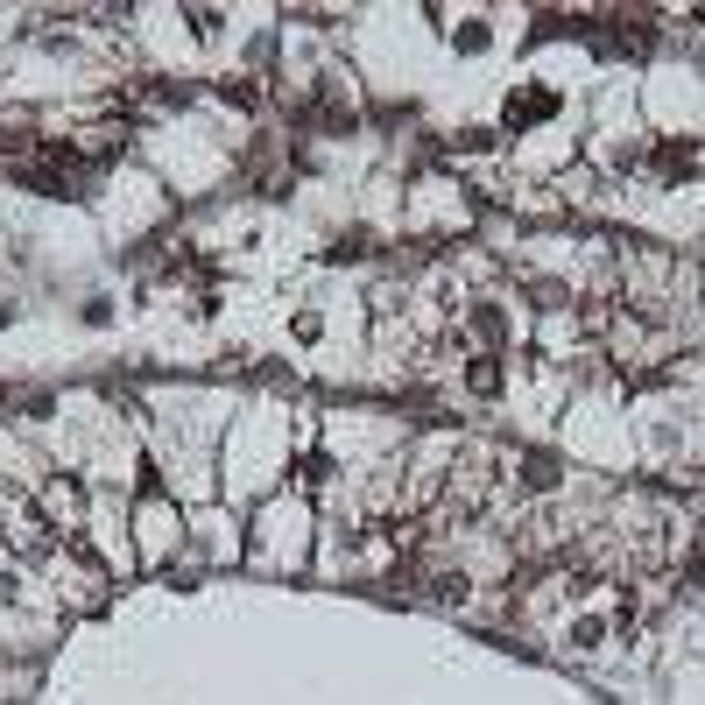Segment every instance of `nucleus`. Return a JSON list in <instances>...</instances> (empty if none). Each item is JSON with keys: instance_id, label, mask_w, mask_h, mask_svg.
<instances>
[{"instance_id": "f03ea898", "label": "nucleus", "mask_w": 705, "mask_h": 705, "mask_svg": "<svg viewBox=\"0 0 705 705\" xmlns=\"http://www.w3.org/2000/svg\"><path fill=\"white\" fill-rule=\"evenodd\" d=\"M36 508L57 522V530H78V522H85V487H78V479H42Z\"/></svg>"}, {"instance_id": "9b49d317", "label": "nucleus", "mask_w": 705, "mask_h": 705, "mask_svg": "<svg viewBox=\"0 0 705 705\" xmlns=\"http://www.w3.org/2000/svg\"><path fill=\"white\" fill-rule=\"evenodd\" d=\"M0 325H8V311H0Z\"/></svg>"}, {"instance_id": "1a4fd4ad", "label": "nucleus", "mask_w": 705, "mask_h": 705, "mask_svg": "<svg viewBox=\"0 0 705 705\" xmlns=\"http://www.w3.org/2000/svg\"><path fill=\"white\" fill-rule=\"evenodd\" d=\"M290 339H296V347H318V339H325V318H318V311H296V318H290Z\"/></svg>"}, {"instance_id": "7ed1b4c3", "label": "nucleus", "mask_w": 705, "mask_h": 705, "mask_svg": "<svg viewBox=\"0 0 705 705\" xmlns=\"http://www.w3.org/2000/svg\"><path fill=\"white\" fill-rule=\"evenodd\" d=\"M698 142H656L649 148V170H656V184H692L698 177Z\"/></svg>"}, {"instance_id": "39448f33", "label": "nucleus", "mask_w": 705, "mask_h": 705, "mask_svg": "<svg viewBox=\"0 0 705 705\" xmlns=\"http://www.w3.org/2000/svg\"><path fill=\"white\" fill-rule=\"evenodd\" d=\"M445 22V36H452V50H487V22H479V14H452V8H430Z\"/></svg>"}, {"instance_id": "9d476101", "label": "nucleus", "mask_w": 705, "mask_h": 705, "mask_svg": "<svg viewBox=\"0 0 705 705\" xmlns=\"http://www.w3.org/2000/svg\"><path fill=\"white\" fill-rule=\"evenodd\" d=\"M212 93L227 99V107H254V99H262V93H254V78H219Z\"/></svg>"}, {"instance_id": "0eeeda50", "label": "nucleus", "mask_w": 705, "mask_h": 705, "mask_svg": "<svg viewBox=\"0 0 705 705\" xmlns=\"http://www.w3.org/2000/svg\"><path fill=\"white\" fill-rule=\"evenodd\" d=\"M607 635H613V628L599 621V613H579V621L564 628V642H572V649H599V642H607Z\"/></svg>"}, {"instance_id": "20e7f679", "label": "nucleus", "mask_w": 705, "mask_h": 705, "mask_svg": "<svg viewBox=\"0 0 705 705\" xmlns=\"http://www.w3.org/2000/svg\"><path fill=\"white\" fill-rule=\"evenodd\" d=\"M120 148H127V134H120L113 120H107V127H85L78 142H71V156H78V162H113Z\"/></svg>"}, {"instance_id": "423d86ee", "label": "nucleus", "mask_w": 705, "mask_h": 705, "mask_svg": "<svg viewBox=\"0 0 705 705\" xmlns=\"http://www.w3.org/2000/svg\"><path fill=\"white\" fill-rule=\"evenodd\" d=\"M459 381H466V396H479V402H494V396H501V360H494V353H473V360H466V374H459Z\"/></svg>"}, {"instance_id": "f257e3e1", "label": "nucleus", "mask_w": 705, "mask_h": 705, "mask_svg": "<svg viewBox=\"0 0 705 705\" xmlns=\"http://www.w3.org/2000/svg\"><path fill=\"white\" fill-rule=\"evenodd\" d=\"M558 85H515L508 93V107H501V127L508 134H522V127H544V120H558Z\"/></svg>"}, {"instance_id": "6e6552de", "label": "nucleus", "mask_w": 705, "mask_h": 705, "mask_svg": "<svg viewBox=\"0 0 705 705\" xmlns=\"http://www.w3.org/2000/svg\"><path fill=\"white\" fill-rule=\"evenodd\" d=\"M494 142H501L494 127H459L452 134V156H494Z\"/></svg>"}]
</instances>
